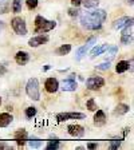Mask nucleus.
<instances>
[{
	"label": "nucleus",
	"mask_w": 134,
	"mask_h": 150,
	"mask_svg": "<svg viewBox=\"0 0 134 150\" xmlns=\"http://www.w3.org/2000/svg\"><path fill=\"white\" fill-rule=\"evenodd\" d=\"M106 20V12L103 9H95L93 12H86L81 18V24L86 30H99Z\"/></svg>",
	"instance_id": "nucleus-1"
},
{
	"label": "nucleus",
	"mask_w": 134,
	"mask_h": 150,
	"mask_svg": "<svg viewBox=\"0 0 134 150\" xmlns=\"http://www.w3.org/2000/svg\"><path fill=\"white\" fill-rule=\"evenodd\" d=\"M56 27L55 20H47L46 18L38 15L35 18V32L36 34H46Z\"/></svg>",
	"instance_id": "nucleus-2"
},
{
	"label": "nucleus",
	"mask_w": 134,
	"mask_h": 150,
	"mask_svg": "<svg viewBox=\"0 0 134 150\" xmlns=\"http://www.w3.org/2000/svg\"><path fill=\"white\" fill-rule=\"evenodd\" d=\"M26 91H27V95L31 98L32 100H39L40 99V93H39V82L36 78H31L27 82V86H26Z\"/></svg>",
	"instance_id": "nucleus-3"
},
{
	"label": "nucleus",
	"mask_w": 134,
	"mask_h": 150,
	"mask_svg": "<svg viewBox=\"0 0 134 150\" xmlns=\"http://www.w3.org/2000/svg\"><path fill=\"white\" fill-rule=\"evenodd\" d=\"M11 24H12L13 31H15L18 35H22V36H23V35L27 34V27H26L24 19H22V18H19V16H16V18L12 19Z\"/></svg>",
	"instance_id": "nucleus-4"
},
{
	"label": "nucleus",
	"mask_w": 134,
	"mask_h": 150,
	"mask_svg": "<svg viewBox=\"0 0 134 150\" xmlns=\"http://www.w3.org/2000/svg\"><path fill=\"white\" fill-rule=\"evenodd\" d=\"M86 86L89 90H99L101 87L105 86V79L101 76H91L86 81Z\"/></svg>",
	"instance_id": "nucleus-5"
},
{
	"label": "nucleus",
	"mask_w": 134,
	"mask_h": 150,
	"mask_svg": "<svg viewBox=\"0 0 134 150\" xmlns=\"http://www.w3.org/2000/svg\"><path fill=\"white\" fill-rule=\"evenodd\" d=\"M95 43H97V39H95V38H91L90 40H89L87 43L84 44L83 47H81V48H79V50L75 52V59H77V60H81L82 58L86 55V52H87V51L90 50V48H91V47H93Z\"/></svg>",
	"instance_id": "nucleus-6"
},
{
	"label": "nucleus",
	"mask_w": 134,
	"mask_h": 150,
	"mask_svg": "<svg viewBox=\"0 0 134 150\" xmlns=\"http://www.w3.org/2000/svg\"><path fill=\"white\" fill-rule=\"evenodd\" d=\"M84 114L83 112H60L56 114V119L59 122L69 121V119H83Z\"/></svg>",
	"instance_id": "nucleus-7"
},
{
	"label": "nucleus",
	"mask_w": 134,
	"mask_h": 150,
	"mask_svg": "<svg viewBox=\"0 0 134 150\" xmlns=\"http://www.w3.org/2000/svg\"><path fill=\"white\" fill-rule=\"evenodd\" d=\"M47 42H48V36H46V35H38V36H32L28 40V44L31 47H39L42 44L47 43Z\"/></svg>",
	"instance_id": "nucleus-8"
},
{
	"label": "nucleus",
	"mask_w": 134,
	"mask_h": 150,
	"mask_svg": "<svg viewBox=\"0 0 134 150\" xmlns=\"http://www.w3.org/2000/svg\"><path fill=\"white\" fill-rule=\"evenodd\" d=\"M130 23H133V18H128V16H123V18L117 19L116 22L113 23V28H116V30H121V28H123L125 25L130 24Z\"/></svg>",
	"instance_id": "nucleus-9"
},
{
	"label": "nucleus",
	"mask_w": 134,
	"mask_h": 150,
	"mask_svg": "<svg viewBox=\"0 0 134 150\" xmlns=\"http://www.w3.org/2000/svg\"><path fill=\"white\" fill-rule=\"evenodd\" d=\"M77 87H78V84H77L75 79L69 78V79H65V81L62 82V90L63 91H75Z\"/></svg>",
	"instance_id": "nucleus-10"
},
{
	"label": "nucleus",
	"mask_w": 134,
	"mask_h": 150,
	"mask_svg": "<svg viewBox=\"0 0 134 150\" xmlns=\"http://www.w3.org/2000/svg\"><path fill=\"white\" fill-rule=\"evenodd\" d=\"M44 87H46V90L48 93H55L58 90V87H59V83H58V81L55 78H48L44 82Z\"/></svg>",
	"instance_id": "nucleus-11"
},
{
	"label": "nucleus",
	"mask_w": 134,
	"mask_h": 150,
	"mask_svg": "<svg viewBox=\"0 0 134 150\" xmlns=\"http://www.w3.org/2000/svg\"><path fill=\"white\" fill-rule=\"evenodd\" d=\"M67 130H69V134L72 137H82L84 134V129L81 125H70Z\"/></svg>",
	"instance_id": "nucleus-12"
},
{
	"label": "nucleus",
	"mask_w": 134,
	"mask_h": 150,
	"mask_svg": "<svg viewBox=\"0 0 134 150\" xmlns=\"http://www.w3.org/2000/svg\"><path fill=\"white\" fill-rule=\"evenodd\" d=\"M95 115H94V125L95 126H103L106 123V115L102 110H95Z\"/></svg>",
	"instance_id": "nucleus-13"
},
{
	"label": "nucleus",
	"mask_w": 134,
	"mask_h": 150,
	"mask_svg": "<svg viewBox=\"0 0 134 150\" xmlns=\"http://www.w3.org/2000/svg\"><path fill=\"white\" fill-rule=\"evenodd\" d=\"M15 60L18 64L24 66V64H27L28 60H30V55H28V52H26V51H19L15 55Z\"/></svg>",
	"instance_id": "nucleus-14"
},
{
	"label": "nucleus",
	"mask_w": 134,
	"mask_h": 150,
	"mask_svg": "<svg viewBox=\"0 0 134 150\" xmlns=\"http://www.w3.org/2000/svg\"><path fill=\"white\" fill-rule=\"evenodd\" d=\"M13 121V117L8 112H1L0 114V127H7L8 125H11V122Z\"/></svg>",
	"instance_id": "nucleus-15"
},
{
	"label": "nucleus",
	"mask_w": 134,
	"mask_h": 150,
	"mask_svg": "<svg viewBox=\"0 0 134 150\" xmlns=\"http://www.w3.org/2000/svg\"><path fill=\"white\" fill-rule=\"evenodd\" d=\"M109 48V44H102V46H97L94 47L93 51H91V58H95V56H99L102 55L103 52H106V50Z\"/></svg>",
	"instance_id": "nucleus-16"
},
{
	"label": "nucleus",
	"mask_w": 134,
	"mask_h": 150,
	"mask_svg": "<svg viewBox=\"0 0 134 150\" xmlns=\"http://www.w3.org/2000/svg\"><path fill=\"white\" fill-rule=\"evenodd\" d=\"M129 67H130L129 62H126V60H121V62L117 63V66H116V71L118 72V74H122V72L128 71Z\"/></svg>",
	"instance_id": "nucleus-17"
},
{
	"label": "nucleus",
	"mask_w": 134,
	"mask_h": 150,
	"mask_svg": "<svg viewBox=\"0 0 134 150\" xmlns=\"http://www.w3.org/2000/svg\"><path fill=\"white\" fill-rule=\"evenodd\" d=\"M26 138H27V133H26V130H20L15 134V139L18 141L19 145H24L26 141H27Z\"/></svg>",
	"instance_id": "nucleus-18"
},
{
	"label": "nucleus",
	"mask_w": 134,
	"mask_h": 150,
	"mask_svg": "<svg viewBox=\"0 0 134 150\" xmlns=\"http://www.w3.org/2000/svg\"><path fill=\"white\" fill-rule=\"evenodd\" d=\"M71 51V46L70 44H63V46H60L59 48H56V55H67V54Z\"/></svg>",
	"instance_id": "nucleus-19"
},
{
	"label": "nucleus",
	"mask_w": 134,
	"mask_h": 150,
	"mask_svg": "<svg viewBox=\"0 0 134 150\" xmlns=\"http://www.w3.org/2000/svg\"><path fill=\"white\" fill-rule=\"evenodd\" d=\"M84 8H95L99 4V0H82Z\"/></svg>",
	"instance_id": "nucleus-20"
},
{
	"label": "nucleus",
	"mask_w": 134,
	"mask_h": 150,
	"mask_svg": "<svg viewBox=\"0 0 134 150\" xmlns=\"http://www.w3.org/2000/svg\"><path fill=\"white\" fill-rule=\"evenodd\" d=\"M128 111H129V106H128V105H123V103L118 105V106H117V109H116V114H118V115L126 114Z\"/></svg>",
	"instance_id": "nucleus-21"
},
{
	"label": "nucleus",
	"mask_w": 134,
	"mask_h": 150,
	"mask_svg": "<svg viewBox=\"0 0 134 150\" xmlns=\"http://www.w3.org/2000/svg\"><path fill=\"white\" fill-rule=\"evenodd\" d=\"M131 42H133V34L131 35H122L121 36V43L122 44L128 46V44H131Z\"/></svg>",
	"instance_id": "nucleus-22"
},
{
	"label": "nucleus",
	"mask_w": 134,
	"mask_h": 150,
	"mask_svg": "<svg viewBox=\"0 0 134 150\" xmlns=\"http://www.w3.org/2000/svg\"><path fill=\"white\" fill-rule=\"evenodd\" d=\"M12 11L15 13H18V12H20V11H22V0H13Z\"/></svg>",
	"instance_id": "nucleus-23"
},
{
	"label": "nucleus",
	"mask_w": 134,
	"mask_h": 150,
	"mask_svg": "<svg viewBox=\"0 0 134 150\" xmlns=\"http://www.w3.org/2000/svg\"><path fill=\"white\" fill-rule=\"evenodd\" d=\"M106 51H107V55H109V58L111 59V58H114V55L118 52V47H117V46H109V48H107Z\"/></svg>",
	"instance_id": "nucleus-24"
},
{
	"label": "nucleus",
	"mask_w": 134,
	"mask_h": 150,
	"mask_svg": "<svg viewBox=\"0 0 134 150\" xmlns=\"http://www.w3.org/2000/svg\"><path fill=\"white\" fill-rule=\"evenodd\" d=\"M59 146H60L59 141H50V142L47 144L46 149H47V150H52V149H58Z\"/></svg>",
	"instance_id": "nucleus-25"
},
{
	"label": "nucleus",
	"mask_w": 134,
	"mask_h": 150,
	"mask_svg": "<svg viewBox=\"0 0 134 150\" xmlns=\"http://www.w3.org/2000/svg\"><path fill=\"white\" fill-rule=\"evenodd\" d=\"M35 115H36V109L35 107H27L26 109V117L27 118H32Z\"/></svg>",
	"instance_id": "nucleus-26"
},
{
	"label": "nucleus",
	"mask_w": 134,
	"mask_h": 150,
	"mask_svg": "<svg viewBox=\"0 0 134 150\" xmlns=\"http://www.w3.org/2000/svg\"><path fill=\"white\" fill-rule=\"evenodd\" d=\"M131 34H133V23L125 25L123 31H122V35H131Z\"/></svg>",
	"instance_id": "nucleus-27"
},
{
	"label": "nucleus",
	"mask_w": 134,
	"mask_h": 150,
	"mask_svg": "<svg viewBox=\"0 0 134 150\" xmlns=\"http://www.w3.org/2000/svg\"><path fill=\"white\" fill-rule=\"evenodd\" d=\"M28 144H30V146H31V147L36 149V147H40L42 146V141L40 139H31V141H28Z\"/></svg>",
	"instance_id": "nucleus-28"
},
{
	"label": "nucleus",
	"mask_w": 134,
	"mask_h": 150,
	"mask_svg": "<svg viewBox=\"0 0 134 150\" xmlns=\"http://www.w3.org/2000/svg\"><path fill=\"white\" fill-rule=\"evenodd\" d=\"M87 109L90 110V111H95V110L98 109V107H97V105H95V102H94V99H93V98L87 100Z\"/></svg>",
	"instance_id": "nucleus-29"
},
{
	"label": "nucleus",
	"mask_w": 134,
	"mask_h": 150,
	"mask_svg": "<svg viewBox=\"0 0 134 150\" xmlns=\"http://www.w3.org/2000/svg\"><path fill=\"white\" fill-rule=\"evenodd\" d=\"M119 145H121V141L119 139H113V141H110V149H118L119 147Z\"/></svg>",
	"instance_id": "nucleus-30"
},
{
	"label": "nucleus",
	"mask_w": 134,
	"mask_h": 150,
	"mask_svg": "<svg viewBox=\"0 0 134 150\" xmlns=\"http://www.w3.org/2000/svg\"><path fill=\"white\" fill-rule=\"evenodd\" d=\"M98 70H109L110 69V62H103V63H101V64H98V66H95Z\"/></svg>",
	"instance_id": "nucleus-31"
},
{
	"label": "nucleus",
	"mask_w": 134,
	"mask_h": 150,
	"mask_svg": "<svg viewBox=\"0 0 134 150\" xmlns=\"http://www.w3.org/2000/svg\"><path fill=\"white\" fill-rule=\"evenodd\" d=\"M27 7L30 9H34L38 7V0H27Z\"/></svg>",
	"instance_id": "nucleus-32"
},
{
	"label": "nucleus",
	"mask_w": 134,
	"mask_h": 150,
	"mask_svg": "<svg viewBox=\"0 0 134 150\" xmlns=\"http://www.w3.org/2000/svg\"><path fill=\"white\" fill-rule=\"evenodd\" d=\"M79 12H81V11H79L78 8H70L69 9V15L72 16V18H77V16L79 15Z\"/></svg>",
	"instance_id": "nucleus-33"
},
{
	"label": "nucleus",
	"mask_w": 134,
	"mask_h": 150,
	"mask_svg": "<svg viewBox=\"0 0 134 150\" xmlns=\"http://www.w3.org/2000/svg\"><path fill=\"white\" fill-rule=\"evenodd\" d=\"M81 3H82V0H71V4L74 7H78Z\"/></svg>",
	"instance_id": "nucleus-34"
},
{
	"label": "nucleus",
	"mask_w": 134,
	"mask_h": 150,
	"mask_svg": "<svg viewBox=\"0 0 134 150\" xmlns=\"http://www.w3.org/2000/svg\"><path fill=\"white\" fill-rule=\"evenodd\" d=\"M87 147H89V149H95V147H97V144H94V142H93V144H89Z\"/></svg>",
	"instance_id": "nucleus-35"
},
{
	"label": "nucleus",
	"mask_w": 134,
	"mask_h": 150,
	"mask_svg": "<svg viewBox=\"0 0 134 150\" xmlns=\"http://www.w3.org/2000/svg\"><path fill=\"white\" fill-rule=\"evenodd\" d=\"M3 28H4V23H3V22H0V31H1Z\"/></svg>",
	"instance_id": "nucleus-36"
},
{
	"label": "nucleus",
	"mask_w": 134,
	"mask_h": 150,
	"mask_svg": "<svg viewBox=\"0 0 134 150\" xmlns=\"http://www.w3.org/2000/svg\"><path fill=\"white\" fill-rule=\"evenodd\" d=\"M126 1H128V3L130 4V6H133V0H126Z\"/></svg>",
	"instance_id": "nucleus-37"
},
{
	"label": "nucleus",
	"mask_w": 134,
	"mask_h": 150,
	"mask_svg": "<svg viewBox=\"0 0 134 150\" xmlns=\"http://www.w3.org/2000/svg\"><path fill=\"white\" fill-rule=\"evenodd\" d=\"M0 105H1V98H0Z\"/></svg>",
	"instance_id": "nucleus-38"
}]
</instances>
